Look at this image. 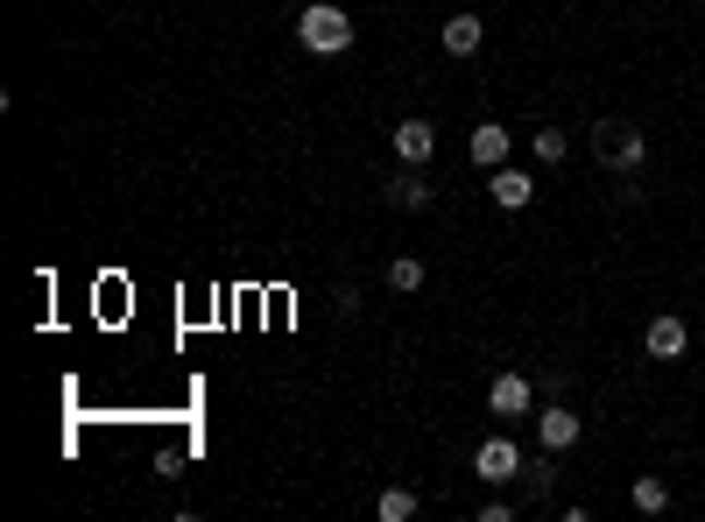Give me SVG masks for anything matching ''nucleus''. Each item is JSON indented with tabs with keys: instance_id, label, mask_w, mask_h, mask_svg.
<instances>
[{
	"instance_id": "3",
	"label": "nucleus",
	"mask_w": 705,
	"mask_h": 522,
	"mask_svg": "<svg viewBox=\"0 0 705 522\" xmlns=\"http://www.w3.org/2000/svg\"><path fill=\"white\" fill-rule=\"evenodd\" d=\"M473 473H479L487 487H508V481L522 473V452H515V438H501V430H494V438L473 452Z\"/></svg>"
},
{
	"instance_id": "2",
	"label": "nucleus",
	"mask_w": 705,
	"mask_h": 522,
	"mask_svg": "<svg viewBox=\"0 0 705 522\" xmlns=\"http://www.w3.org/2000/svg\"><path fill=\"white\" fill-rule=\"evenodd\" d=\"M593 156H599V170L635 177L642 162H649V142H642L635 121H599V128H593Z\"/></svg>"
},
{
	"instance_id": "8",
	"label": "nucleus",
	"mask_w": 705,
	"mask_h": 522,
	"mask_svg": "<svg viewBox=\"0 0 705 522\" xmlns=\"http://www.w3.org/2000/svg\"><path fill=\"white\" fill-rule=\"evenodd\" d=\"M466 156L479 162V170H501V162H508V128L501 121H479L473 142H466Z\"/></svg>"
},
{
	"instance_id": "1",
	"label": "nucleus",
	"mask_w": 705,
	"mask_h": 522,
	"mask_svg": "<svg viewBox=\"0 0 705 522\" xmlns=\"http://www.w3.org/2000/svg\"><path fill=\"white\" fill-rule=\"evenodd\" d=\"M296 43H304L311 57H347L353 50V14L332 8V0H318V8L296 14Z\"/></svg>"
},
{
	"instance_id": "11",
	"label": "nucleus",
	"mask_w": 705,
	"mask_h": 522,
	"mask_svg": "<svg viewBox=\"0 0 705 522\" xmlns=\"http://www.w3.org/2000/svg\"><path fill=\"white\" fill-rule=\"evenodd\" d=\"M388 198H396L402 213H424V205H430V184H424V177H416V162H410V170L396 177V184H388Z\"/></svg>"
},
{
	"instance_id": "9",
	"label": "nucleus",
	"mask_w": 705,
	"mask_h": 522,
	"mask_svg": "<svg viewBox=\"0 0 705 522\" xmlns=\"http://www.w3.org/2000/svg\"><path fill=\"white\" fill-rule=\"evenodd\" d=\"M530 198H536V184H530L522 170H508V162H501V170H494V205H501V213H522Z\"/></svg>"
},
{
	"instance_id": "12",
	"label": "nucleus",
	"mask_w": 705,
	"mask_h": 522,
	"mask_svg": "<svg viewBox=\"0 0 705 522\" xmlns=\"http://www.w3.org/2000/svg\"><path fill=\"white\" fill-rule=\"evenodd\" d=\"M374 515H381V522H410V515H416V487H381Z\"/></svg>"
},
{
	"instance_id": "5",
	"label": "nucleus",
	"mask_w": 705,
	"mask_h": 522,
	"mask_svg": "<svg viewBox=\"0 0 705 522\" xmlns=\"http://www.w3.org/2000/svg\"><path fill=\"white\" fill-rule=\"evenodd\" d=\"M396 156H402V162H416V170H424V162L438 156V128H430L424 113H410V121L396 128Z\"/></svg>"
},
{
	"instance_id": "7",
	"label": "nucleus",
	"mask_w": 705,
	"mask_h": 522,
	"mask_svg": "<svg viewBox=\"0 0 705 522\" xmlns=\"http://www.w3.org/2000/svg\"><path fill=\"white\" fill-rule=\"evenodd\" d=\"M530 402H536V389L522 375H494V389H487V410L494 416H530Z\"/></svg>"
},
{
	"instance_id": "13",
	"label": "nucleus",
	"mask_w": 705,
	"mask_h": 522,
	"mask_svg": "<svg viewBox=\"0 0 705 522\" xmlns=\"http://www.w3.org/2000/svg\"><path fill=\"white\" fill-rule=\"evenodd\" d=\"M388 290H402V296H410V290H424V262H416V255L388 262Z\"/></svg>"
},
{
	"instance_id": "14",
	"label": "nucleus",
	"mask_w": 705,
	"mask_h": 522,
	"mask_svg": "<svg viewBox=\"0 0 705 522\" xmlns=\"http://www.w3.org/2000/svg\"><path fill=\"white\" fill-rule=\"evenodd\" d=\"M635 509H642V515H664V509H670V487L642 473V481H635Z\"/></svg>"
},
{
	"instance_id": "10",
	"label": "nucleus",
	"mask_w": 705,
	"mask_h": 522,
	"mask_svg": "<svg viewBox=\"0 0 705 522\" xmlns=\"http://www.w3.org/2000/svg\"><path fill=\"white\" fill-rule=\"evenodd\" d=\"M479 36H487V28H479V14H452V22H445V57H473L479 50Z\"/></svg>"
},
{
	"instance_id": "15",
	"label": "nucleus",
	"mask_w": 705,
	"mask_h": 522,
	"mask_svg": "<svg viewBox=\"0 0 705 522\" xmlns=\"http://www.w3.org/2000/svg\"><path fill=\"white\" fill-rule=\"evenodd\" d=\"M530 156L544 162V170H550V162H564V134H558V128H536V134H530Z\"/></svg>"
},
{
	"instance_id": "6",
	"label": "nucleus",
	"mask_w": 705,
	"mask_h": 522,
	"mask_svg": "<svg viewBox=\"0 0 705 522\" xmlns=\"http://www.w3.org/2000/svg\"><path fill=\"white\" fill-rule=\"evenodd\" d=\"M579 430H586V424H579L572 410H558V402H550V410L536 416V438H544V452H572V445H579Z\"/></svg>"
},
{
	"instance_id": "4",
	"label": "nucleus",
	"mask_w": 705,
	"mask_h": 522,
	"mask_svg": "<svg viewBox=\"0 0 705 522\" xmlns=\"http://www.w3.org/2000/svg\"><path fill=\"white\" fill-rule=\"evenodd\" d=\"M692 347V332H684V318H649V332H642V353H649V361H678V353Z\"/></svg>"
}]
</instances>
